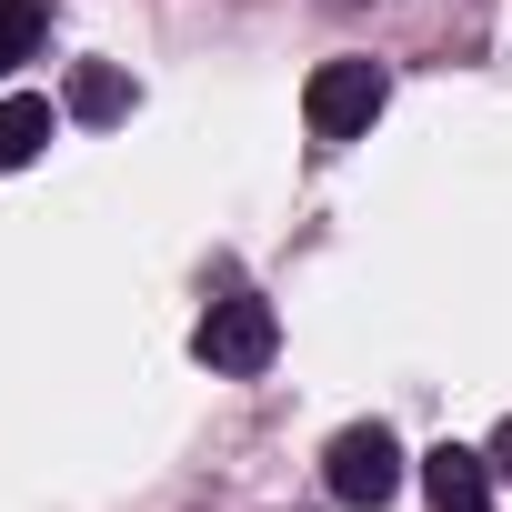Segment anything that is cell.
<instances>
[{
    "label": "cell",
    "instance_id": "cell-1",
    "mask_svg": "<svg viewBox=\"0 0 512 512\" xmlns=\"http://www.w3.org/2000/svg\"><path fill=\"white\" fill-rule=\"evenodd\" d=\"M382 101H392L382 61H322L312 91H302V121H312V141H362L382 121Z\"/></svg>",
    "mask_w": 512,
    "mask_h": 512
},
{
    "label": "cell",
    "instance_id": "cell-2",
    "mask_svg": "<svg viewBox=\"0 0 512 512\" xmlns=\"http://www.w3.org/2000/svg\"><path fill=\"white\" fill-rule=\"evenodd\" d=\"M191 352H201L211 372H272V352H282V322H272V302H262V292H221V302L201 312Z\"/></svg>",
    "mask_w": 512,
    "mask_h": 512
},
{
    "label": "cell",
    "instance_id": "cell-3",
    "mask_svg": "<svg viewBox=\"0 0 512 512\" xmlns=\"http://www.w3.org/2000/svg\"><path fill=\"white\" fill-rule=\"evenodd\" d=\"M322 482H332V502H352V512H382V502L402 492V442H392L382 422H352V432H332V452H322Z\"/></svg>",
    "mask_w": 512,
    "mask_h": 512
},
{
    "label": "cell",
    "instance_id": "cell-4",
    "mask_svg": "<svg viewBox=\"0 0 512 512\" xmlns=\"http://www.w3.org/2000/svg\"><path fill=\"white\" fill-rule=\"evenodd\" d=\"M422 492H432V512H492V452H472V442L422 452Z\"/></svg>",
    "mask_w": 512,
    "mask_h": 512
},
{
    "label": "cell",
    "instance_id": "cell-5",
    "mask_svg": "<svg viewBox=\"0 0 512 512\" xmlns=\"http://www.w3.org/2000/svg\"><path fill=\"white\" fill-rule=\"evenodd\" d=\"M41 141H51V101H0V171H21V161H41Z\"/></svg>",
    "mask_w": 512,
    "mask_h": 512
},
{
    "label": "cell",
    "instance_id": "cell-6",
    "mask_svg": "<svg viewBox=\"0 0 512 512\" xmlns=\"http://www.w3.org/2000/svg\"><path fill=\"white\" fill-rule=\"evenodd\" d=\"M121 111H131V81L111 61H81L71 71V121H121Z\"/></svg>",
    "mask_w": 512,
    "mask_h": 512
},
{
    "label": "cell",
    "instance_id": "cell-7",
    "mask_svg": "<svg viewBox=\"0 0 512 512\" xmlns=\"http://www.w3.org/2000/svg\"><path fill=\"white\" fill-rule=\"evenodd\" d=\"M41 21H51V0H0V71H21L41 51Z\"/></svg>",
    "mask_w": 512,
    "mask_h": 512
},
{
    "label": "cell",
    "instance_id": "cell-8",
    "mask_svg": "<svg viewBox=\"0 0 512 512\" xmlns=\"http://www.w3.org/2000/svg\"><path fill=\"white\" fill-rule=\"evenodd\" d=\"M492 472L512 482V412H502V432H492Z\"/></svg>",
    "mask_w": 512,
    "mask_h": 512
}]
</instances>
